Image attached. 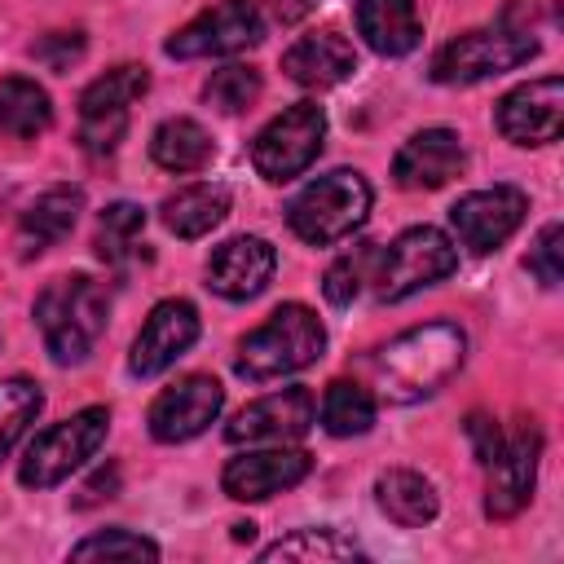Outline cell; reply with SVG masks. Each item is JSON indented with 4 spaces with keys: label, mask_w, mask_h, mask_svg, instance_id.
I'll list each match as a JSON object with an SVG mask.
<instances>
[{
    "label": "cell",
    "mask_w": 564,
    "mask_h": 564,
    "mask_svg": "<svg viewBox=\"0 0 564 564\" xmlns=\"http://www.w3.org/2000/svg\"><path fill=\"white\" fill-rule=\"evenodd\" d=\"M463 357H467V335L454 322H423L388 339L375 352L370 370H375V388L388 401L410 405L445 388L463 370Z\"/></svg>",
    "instance_id": "6da1fadb"
},
{
    "label": "cell",
    "mask_w": 564,
    "mask_h": 564,
    "mask_svg": "<svg viewBox=\"0 0 564 564\" xmlns=\"http://www.w3.org/2000/svg\"><path fill=\"white\" fill-rule=\"evenodd\" d=\"M106 317H110V295L88 273L53 278L35 295V326H40L44 348L57 366L88 361L97 339L106 335Z\"/></svg>",
    "instance_id": "7a4b0ae2"
},
{
    "label": "cell",
    "mask_w": 564,
    "mask_h": 564,
    "mask_svg": "<svg viewBox=\"0 0 564 564\" xmlns=\"http://www.w3.org/2000/svg\"><path fill=\"white\" fill-rule=\"evenodd\" d=\"M326 352V326L313 308L304 304H282L273 308L256 330L238 339L234 352V375L247 383H269L282 375H295L313 366Z\"/></svg>",
    "instance_id": "3957f363"
},
{
    "label": "cell",
    "mask_w": 564,
    "mask_h": 564,
    "mask_svg": "<svg viewBox=\"0 0 564 564\" xmlns=\"http://www.w3.org/2000/svg\"><path fill=\"white\" fill-rule=\"evenodd\" d=\"M370 181L357 167H335L313 176L291 203H286V225L295 238H304L308 247H330L352 238L366 216H370Z\"/></svg>",
    "instance_id": "277c9868"
},
{
    "label": "cell",
    "mask_w": 564,
    "mask_h": 564,
    "mask_svg": "<svg viewBox=\"0 0 564 564\" xmlns=\"http://www.w3.org/2000/svg\"><path fill=\"white\" fill-rule=\"evenodd\" d=\"M110 432V410L106 405H84L75 410L70 419L44 427L31 436V445L22 449V463H18V480L26 489H53L62 485L75 467H84L101 441Z\"/></svg>",
    "instance_id": "5b68a950"
},
{
    "label": "cell",
    "mask_w": 564,
    "mask_h": 564,
    "mask_svg": "<svg viewBox=\"0 0 564 564\" xmlns=\"http://www.w3.org/2000/svg\"><path fill=\"white\" fill-rule=\"evenodd\" d=\"M454 269H458V247L449 242V234H441L436 225H410L379 251L370 282L379 300L397 304L423 286H436Z\"/></svg>",
    "instance_id": "8992f818"
},
{
    "label": "cell",
    "mask_w": 564,
    "mask_h": 564,
    "mask_svg": "<svg viewBox=\"0 0 564 564\" xmlns=\"http://www.w3.org/2000/svg\"><path fill=\"white\" fill-rule=\"evenodd\" d=\"M529 57H538V40L529 35V26H480L441 44L427 75L436 84H480L524 66Z\"/></svg>",
    "instance_id": "52a82bcc"
},
{
    "label": "cell",
    "mask_w": 564,
    "mask_h": 564,
    "mask_svg": "<svg viewBox=\"0 0 564 564\" xmlns=\"http://www.w3.org/2000/svg\"><path fill=\"white\" fill-rule=\"evenodd\" d=\"M322 141H326V110L317 101H295L256 132L251 163L264 181L286 185L313 167V159L322 154Z\"/></svg>",
    "instance_id": "ba28073f"
},
{
    "label": "cell",
    "mask_w": 564,
    "mask_h": 564,
    "mask_svg": "<svg viewBox=\"0 0 564 564\" xmlns=\"http://www.w3.org/2000/svg\"><path fill=\"white\" fill-rule=\"evenodd\" d=\"M145 88H150V70L137 62H123V66L97 75L79 93V141L88 154L119 150V141L128 132V110H132V101L145 97Z\"/></svg>",
    "instance_id": "9c48e42d"
},
{
    "label": "cell",
    "mask_w": 564,
    "mask_h": 564,
    "mask_svg": "<svg viewBox=\"0 0 564 564\" xmlns=\"http://www.w3.org/2000/svg\"><path fill=\"white\" fill-rule=\"evenodd\" d=\"M264 40V13L251 0H220L194 22H185L163 48L167 57L194 62V57H229Z\"/></svg>",
    "instance_id": "30bf717a"
},
{
    "label": "cell",
    "mask_w": 564,
    "mask_h": 564,
    "mask_svg": "<svg viewBox=\"0 0 564 564\" xmlns=\"http://www.w3.org/2000/svg\"><path fill=\"white\" fill-rule=\"evenodd\" d=\"M538 454H542V432L533 423H520L516 432H502V445L485 463V516L489 520H511L529 507L533 480H538Z\"/></svg>",
    "instance_id": "8fae6325"
},
{
    "label": "cell",
    "mask_w": 564,
    "mask_h": 564,
    "mask_svg": "<svg viewBox=\"0 0 564 564\" xmlns=\"http://www.w3.org/2000/svg\"><path fill=\"white\" fill-rule=\"evenodd\" d=\"M529 198L516 185H489V189H471L449 207V229L454 238L471 251V256H489L498 251L524 220Z\"/></svg>",
    "instance_id": "7c38bea8"
},
{
    "label": "cell",
    "mask_w": 564,
    "mask_h": 564,
    "mask_svg": "<svg viewBox=\"0 0 564 564\" xmlns=\"http://www.w3.org/2000/svg\"><path fill=\"white\" fill-rule=\"evenodd\" d=\"M317 419V401L308 388H278L256 401H247L234 423L225 427V441L234 445H286L300 441Z\"/></svg>",
    "instance_id": "4fadbf2b"
},
{
    "label": "cell",
    "mask_w": 564,
    "mask_h": 564,
    "mask_svg": "<svg viewBox=\"0 0 564 564\" xmlns=\"http://www.w3.org/2000/svg\"><path fill=\"white\" fill-rule=\"evenodd\" d=\"M220 405H225L220 379H212V375H185V379H176L172 388H163V392L154 397L145 423H150V436H154V441L181 445V441L203 436V432L216 423Z\"/></svg>",
    "instance_id": "5bb4252c"
},
{
    "label": "cell",
    "mask_w": 564,
    "mask_h": 564,
    "mask_svg": "<svg viewBox=\"0 0 564 564\" xmlns=\"http://www.w3.org/2000/svg\"><path fill=\"white\" fill-rule=\"evenodd\" d=\"M194 339H198V308L189 300H159L132 339L128 375L137 379L163 375L167 366H176V357L194 348Z\"/></svg>",
    "instance_id": "9a60e30c"
},
{
    "label": "cell",
    "mask_w": 564,
    "mask_h": 564,
    "mask_svg": "<svg viewBox=\"0 0 564 564\" xmlns=\"http://www.w3.org/2000/svg\"><path fill=\"white\" fill-rule=\"evenodd\" d=\"M498 132L511 145H551L564 128V79L542 75L520 88H511L498 101Z\"/></svg>",
    "instance_id": "2e32d148"
},
{
    "label": "cell",
    "mask_w": 564,
    "mask_h": 564,
    "mask_svg": "<svg viewBox=\"0 0 564 564\" xmlns=\"http://www.w3.org/2000/svg\"><path fill=\"white\" fill-rule=\"evenodd\" d=\"M313 471V454L308 449H291V445H269V449H247L234 454L220 471V489L234 502H264L291 485H300Z\"/></svg>",
    "instance_id": "e0dca14e"
},
{
    "label": "cell",
    "mask_w": 564,
    "mask_h": 564,
    "mask_svg": "<svg viewBox=\"0 0 564 564\" xmlns=\"http://www.w3.org/2000/svg\"><path fill=\"white\" fill-rule=\"evenodd\" d=\"M273 269H278V251L256 234H238L207 256V286L220 300H256L269 286Z\"/></svg>",
    "instance_id": "ac0fdd59"
},
{
    "label": "cell",
    "mask_w": 564,
    "mask_h": 564,
    "mask_svg": "<svg viewBox=\"0 0 564 564\" xmlns=\"http://www.w3.org/2000/svg\"><path fill=\"white\" fill-rule=\"evenodd\" d=\"M463 163H467V154H463L458 132H449V128H423V132H414L397 150L392 181L401 189H441V185H449L463 172Z\"/></svg>",
    "instance_id": "d6986e66"
},
{
    "label": "cell",
    "mask_w": 564,
    "mask_h": 564,
    "mask_svg": "<svg viewBox=\"0 0 564 564\" xmlns=\"http://www.w3.org/2000/svg\"><path fill=\"white\" fill-rule=\"evenodd\" d=\"M282 70L286 79H295L300 88H335L357 70V53L339 31H313L300 35L286 53H282Z\"/></svg>",
    "instance_id": "ffe728a7"
},
{
    "label": "cell",
    "mask_w": 564,
    "mask_h": 564,
    "mask_svg": "<svg viewBox=\"0 0 564 564\" xmlns=\"http://www.w3.org/2000/svg\"><path fill=\"white\" fill-rule=\"evenodd\" d=\"M357 35L379 57H405L423 40L419 0H357Z\"/></svg>",
    "instance_id": "44dd1931"
},
{
    "label": "cell",
    "mask_w": 564,
    "mask_h": 564,
    "mask_svg": "<svg viewBox=\"0 0 564 564\" xmlns=\"http://www.w3.org/2000/svg\"><path fill=\"white\" fill-rule=\"evenodd\" d=\"M79 212H84V189L79 185H53V189H44L22 212V220H18V247H22V256H40V251L57 247L75 229Z\"/></svg>",
    "instance_id": "7402d4cb"
},
{
    "label": "cell",
    "mask_w": 564,
    "mask_h": 564,
    "mask_svg": "<svg viewBox=\"0 0 564 564\" xmlns=\"http://www.w3.org/2000/svg\"><path fill=\"white\" fill-rule=\"evenodd\" d=\"M375 502H379V511H383L392 524H401V529H423V524H432L436 511H441V498H436L432 480L419 476V471H410V467H388V471L375 480Z\"/></svg>",
    "instance_id": "603a6c76"
},
{
    "label": "cell",
    "mask_w": 564,
    "mask_h": 564,
    "mask_svg": "<svg viewBox=\"0 0 564 564\" xmlns=\"http://www.w3.org/2000/svg\"><path fill=\"white\" fill-rule=\"evenodd\" d=\"M159 212H163V225L176 238H203L229 216V189L216 185V181H194V185L167 194Z\"/></svg>",
    "instance_id": "cb8c5ba5"
},
{
    "label": "cell",
    "mask_w": 564,
    "mask_h": 564,
    "mask_svg": "<svg viewBox=\"0 0 564 564\" xmlns=\"http://www.w3.org/2000/svg\"><path fill=\"white\" fill-rule=\"evenodd\" d=\"M212 154H216L212 132L198 119H163L154 128V137H150V159L163 172H176V176L203 172L212 163Z\"/></svg>",
    "instance_id": "d4e9b609"
},
{
    "label": "cell",
    "mask_w": 564,
    "mask_h": 564,
    "mask_svg": "<svg viewBox=\"0 0 564 564\" xmlns=\"http://www.w3.org/2000/svg\"><path fill=\"white\" fill-rule=\"evenodd\" d=\"M48 123H53V101L35 79L26 75L0 79V132L4 137L35 141L40 132H48Z\"/></svg>",
    "instance_id": "484cf974"
},
{
    "label": "cell",
    "mask_w": 564,
    "mask_h": 564,
    "mask_svg": "<svg viewBox=\"0 0 564 564\" xmlns=\"http://www.w3.org/2000/svg\"><path fill=\"white\" fill-rule=\"evenodd\" d=\"M322 427L330 436H366L375 427V397L357 379H335L322 392Z\"/></svg>",
    "instance_id": "4316f807"
},
{
    "label": "cell",
    "mask_w": 564,
    "mask_h": 564,
    "mask_svg": "<svg viewBox=\"0 0 564 564\" xmlns=\"http://www.w3.org/2000/svg\"><path fill=\"white\" fill-rule=\"evenodd\" d=\"M40 410H44V392H40V383H31L26 375H9V379H0V458L22 441V432L35 423Z\"/></svg>",
    "instance_id": "83f0119b"
},
{
    "label": "cell",
    "mask_w": 564,
    "mask_h": 564,
    "mask_svg": "<svg viewBox=\"0 0 564 564\" xmlns=\"http://www.w3.org/2000/svg\"><path fill=\"white\" fill-rule=\"evenodd\" d=\"M375 260H379V247L375 242H357L352 251H344V256H335L330 264H326V273H322V295L330 300V304H352L361 291H366V282L375 278Z\"/></svg>",
    "instance_id": "f1b7e54d"
},
{
    "label": "cell",
    "mask_w": 564,
    "mask_h": 564,
    "mask_svg": "<svg viewBox=\"0 0 564 564\" xmlns=\"http://www.w3.org/2000/svg\"><path fill=\"white\" fill-rule=\"evenodd\" d=\"M260 88H264V79H260L256 66L229 62V66L212 70V79L203 84V101L216 106L220 115H242V110H251L260 101Z\"/></svg>",
    "instance_id": "f546056e"
},
{
    "label": "cell",
    "mask_w": 564,
    "mask_h": 564,
    "mask_svg": "<svg viewBox=\"0 0 564 564\" xmlns=\"http://www.w3.org/2000/svg\"><path fill=\"white\" fill-rule=\"evenodd\" d=\"M357 542L335 529H295L260 551V560H357Z\"/></svg>",
    "instance_id": "4dcf8cb0"
},
{
    "label": "cell",
    "mask_w": 564,
    "mask_h": 564,
    "mask_svg": "<svg viewBox=\"0 0 564 564\" xmlns=\"http://www.w3.org/2000/svg\"><path fill=\"white\" fill-rule=\"evenodd\" d=\"M145 229V212L137 203H110L97 220V256L106 264H123Z\"/></svg>",
    "instance_id": "1f68e13d"
},
{
    "label": "cell",
    "mask_w": 564,
    "mask_h": 564,
    "mask_svg": "<svg viewBox=\"0 0 564 564\" xmlns=\"http://www.w3.org/2000/svg\"><path fill=\"white\" fill-rule=\"evenodd\" d=\"M70 560H159V542L132 529H106L70 546Z\"/></svg>",
    "instance_id": "d6a6232c"
},
{
    "label": "cell",
    "mask_w": 564,
    "mask_h": 564,
    "mask_svg": "<svg viewBox=\"0 0 564 564\" xmlns=\"http://www.w3.org/2000/svg\"><path fill=\"white\" fill-rule=\"evenodd\" d=\"M560 251H564V229L560 225H546L538 238H533V247H529V273L542 282V286H560V278H564V264H560Z\"/></svg>",
    "instance_id": "836d02e7"
},
{
    "label": "cell",
    "mask_w": 564,
    "mask_h": 564,
    "mask_svg": "<svg viewBox=\"0 0 564 564\" xmlns=\"http://www.w3.org/2000/svg\"><path fill=\"white\" fill-rule=\"evenodd\" d=\"M31 57H40L48 70H70L84 57V35L79 31H53L31 44Z\"/></svg>",
    "instance_id": "e575fe53"
},
{
    "label": "cell",
    "mask_w": 564,
    "mask_h": 564,
    "mask_svg": "<svg viewBox=\"0 0 564 564\" xmlns=\"http://www.w3.org/2000/svg\"><path fill=\"white\" fill-rule=\"evenodd\" d=\"M467 436H471V449H476L480 463H489L494 449L502 445V427H498L489 414H471V419H467Z\"/></svg>",
    "instance_id": "d590c367"
},
{
    "label": "cell",
    "mask_w": 564,
    "mask_h": 564,
    "mask_svg": "<svg viewBox=\"0 0 564 564\" xmlns=\"http://www.w3.org/2000/svg\"><path fill=\"white\" fill-rule=\"evenodd\" d=\"M115 489H119V467L110 463V467H101V471L79 489L75 507H93V502H101V498H115Z\"/></svg>",
    "instance_id": "8d00e7d4"
},
{
    "label": "cell",
    "mask_w": 564,
    "mask_h": 564,
    "mask_svg": "<svg viewBox=\"0 0 564 564\" xmlns=\"http://www.w3.org/2000/svg\"><path fill=\"white\" fill-rule=\"evenodd\" d=\"M234 538H238V542H251V538H256V524H251V520H247V524H234Z\"/></svg>",
    "instance_id": "74e56055"
}]
</instances>
